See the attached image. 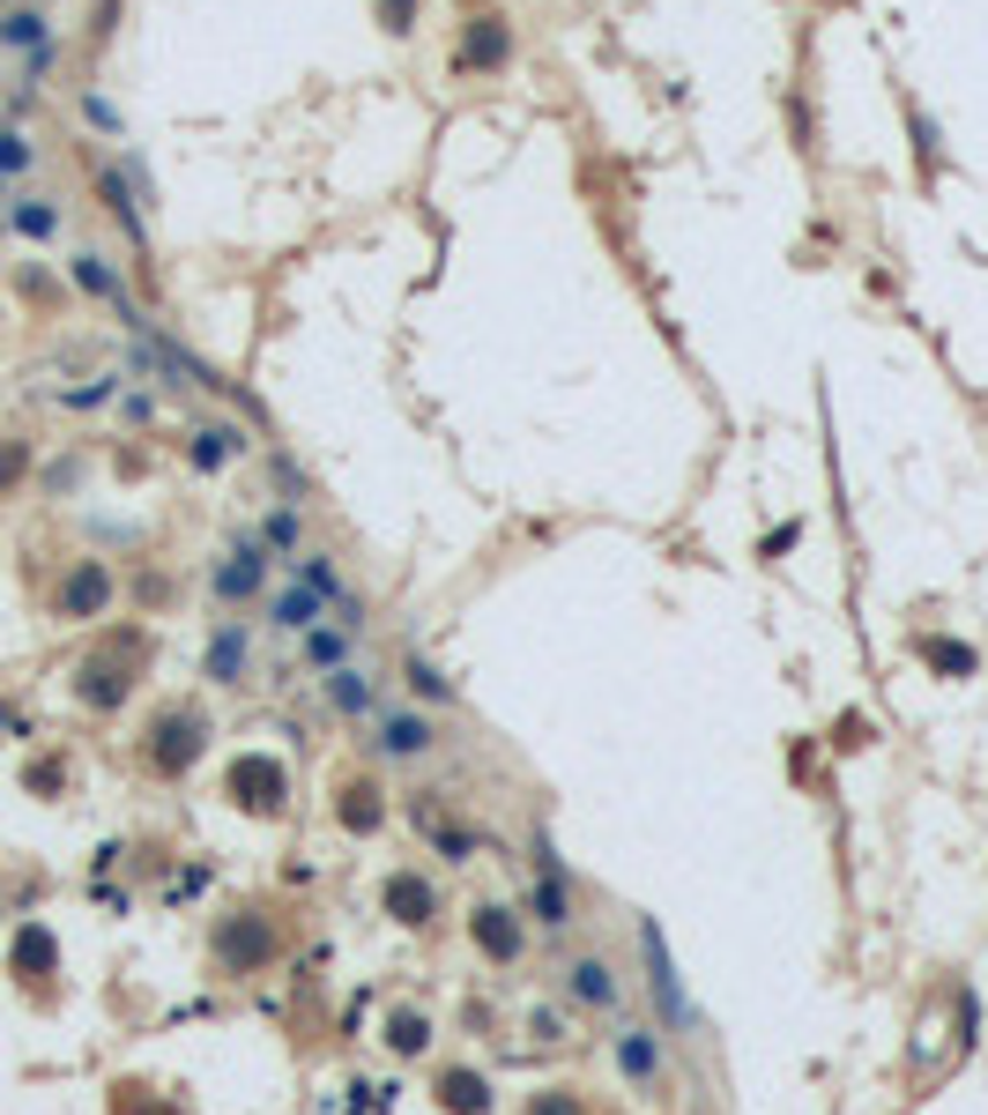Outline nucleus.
Instances as JSON below:
<instances>
[{
	"mask_svg": "<svg viewBox=\"0 0 988 1115\" xmlns=\"http://www.w3.org/2000/svg\"><path fill=\"white\" fill-rule=\"evenodd\" d=\"M506 60H513V23H498V16H476L454 45V74H491Z\"/></svg>",
	"mask_w": 988,
	"mask_h": 1115,
	"instance_id": "f257e3e1",
	"label": "nucleus"
},
{
	"mask_svg": "<svg viewBox=\"0 0 988 1115\" xmlns=\"http://www.w3.org/2000/svg\"><path fill=\"white\" fill-rule=\"evenodd\" d=\"M201 759V721L194 714H164L149 729V767L156 773H186Z\"/></svg>",
	"mask_w": 988,
	"mask_h": 1115,
	"instance_id": "f03ea898",
	"label": "nucleus"
},
{
	"mask_svg": "<svg viewBox=\"0 0 988 1115\" xmlns=\"http://www.w3.org/2000/svg\"><path fill=\"white\" fill-rule=\"evenodd\" d=\"M231 795H238L246 811H283L291 781H283V767H275V759H261V751H253V759H238V767H231Z\"/></svg>",
	"mask_w": 988,
	"mask_h": 1115,
	"instance_id": "7ed1b4c3",
	"label": "nucleus"
},
{
	"mask_svg": "<svg viewBox=\"0 0 988 1115\" xmlns=\"http://www.w3.org/2000/svg\"><path fill=\"white\" fill-rule=\"evenodd\" d=\"M261 580H268V550H261V544H238L216 572H208L216 602H246V595H261Z\"/></svg>",
	"mask_w": 988,
	"mask_h": 1115,
	"instance_id": "20e7f679",
	"label": "nucleus"
},
{
	"mask_svg": "<svg viewBox=\"0 0 988 1115\" xmlns=\"http://www.w3.org/2000/svg\"><path fill=\"white\" fill-rule=\"evenodd\" d=\"M566 996H572V1004H588V1012H618V974H610V960L580 952V960L566 966Z\"/></svg>",
	"mask_w": 988,
	"mask_h": 1115,
	"instance_id": "39448f33",
	"label": "nucleus"
},
{
	"mask_svg": "<svg viewBox=\"0 0 988 1115\" xmlns=\"http://www.w3.org/2000/svg\"><path fill=\"white\" fill-rule=\"evenodd\" d=\"M431 743H439V729L424 714H409V707H387V714H379V751H387V759H424Z\"/></svg>",
	"mask_w": 988,
	"mask_h": 1115,
	"instance_id": "423d86ee",
	"label": "nucleus"
},
{
	"mask_svg": "<svg viewBox=\"0 0 988 1115\" xmlns=\"http://www.w3.org/2000/svg\"><path fill=\"white\" fill-rule=\"evenodd\" d=\"M104 602H112V572L90 558V566L68 572V588H60V618H98Z\"/></svg>",
	"mask_w": 988,
	"mask_h": 1115,
	"instance_id": "0eeeda50",
	"label": "nucleus"
},
{
	"mask_svg": "<svg viewBox=\"0 0 988 1115\" xmlns=\"http://www.w3.org/2000/svg\"><path fill=\"white\" fill-rule=\"evenodd\" d=\"M618 1071L632 1078V1086H662V1041L646 1034V1026H624L618 1034Z\"/></svg>",
	"mask_w": 988,
	"mask_h": 1115,
	"instance_id": "6e6552de",
	"label": "nucleus"
},
{
	"mask_svg": "<svg viewBox=\"0 0 988 1115\" xmlns=\"http://www.w3.org/2000/svg\"><path fill=\"white\" fill-rule=\"evenodd\" d=\"M238 454H246V432H238V424H201L194 446H186V462H194L201 476H208V469H231Z\"/></svg>",
	"mask_w": 988,
	"mask_h": 1115,
	"instance_id": "1a4fd4ad",
	"label": "nucleus"
},
{
	"mask_svg": "<svg viewBox=\"0 0 988 1115\" xmlns=\"http://www.w3.org/2000/svg\"><path fill=\"white\" fill-rule=\"evenodd\" d=\"M476 944H483V960H498V966H513L520 960V922L506 915V908H476Z\"/></svg>",
	"mask_w": 988,
	"mask_h": 1115,
	"instance_id": "9d476101",
	"label": "nucleus"
},
{
	"mask_svg": "<svg viewBox=\"0 0 988 1115\" xmlns=\"http://www.w3.org/2000/svg\"><path fill=\"white\" fill-rule=\"evenodd\" d=\"M320 610H327V602H320L313 588H305V580H291V588H275V602H268V618L283 625V632H297V640H305V632L320 625Z\"/></svg>",
	"mask_w": 988,
	"mask_h": 1115,
	"instance_id": "9b49d317",
	"label": "nucleus"
},
{
	"mask_svg": "<svg viewBox=\"0 0 988 1115\" xmlns=\"http://www.w3.org/2000/svg\"><path fill=\"white\" fill-rule=\"evenodd\" d=\"M74 283H82L90 297H104L120 321H134V305H126V291H120V275H112V261H104V253H74Z\"/></svg>",
	"mask_w": 988,
	"mask_h": 1115,
	"instance_id": "f8f14e48",
	"label": "nucleus"
},
{
	"mask_svg": "<svg viewBox=\"0 0 988 1115\" xmlns=\"http://www.w3.org/2000/svg\"><path fill=\"white\" fill-rule=\"evenodd\" d=\"M246 625H216V640H208V677L216 685H246Z\"/></svg>",
	"mask_w": 988,
	"mask_h": 1115,
	"instance_id": "ddd939ff",
	"label": "nucleus"
},
{
	"mask_svg": "<svg viewBox=\"0 0 988 1115\" xmlns=\"http://www.w3.org/2000/svg\"><path fill=\"white\" fill-rule=\"evenodd\" d=\"M439 1101H446V1115H491V1086H483L476 1071H446Z\"/></svg>",
	"mask_w": 988,
	"mask_h": 1115,
	"instance_id": "4468645a",
	"label": "nucleus"
},
{
	"mask_svg": "<svg viewBox=\"0 0 988 1115\" xmlns=\"http://www.w3.org/2000/svg\"><path fill=\"white\" fill-rule=\"evenodd\" d=\"M0 45H8V52H30V60H38V52H52V45H45V16H38V8L0 16Z\"/></svg>",
	"mask_w": 988,
	"mask_h": 1115,
	"instance_id": "2eb2a0df",
	"label": "nucleus"
},
{
	"mask_svg": "<svg viewBox=\"0 0 988 1115\" xmlns=\"http://www.w3.org/2000/svg\"><path fill=\"white\" fill-rule=\"evenodd\" d=\"M640 937H646V982H654V996H662V1012L684 1018V996H676V974H669V952H662V937H654V922H646Z\"/></svg>",
	"mask_w": 988,
	"mask_h": 1115,
	"instance_id": "dca6fc26",
	"label": "nucleus"
},
{
	"mask_svg": "<svg viewBox=\"0 0 988 1115\" xmlns=\"http://www.w3.org/2000/svg\"><path fill=\"white\" fill-rule=\"evenodd\" d=\"M387 908H395L401 922H431V885H424L417 870H401V878H387Z\"/></svg>",
	"mask_w": 988,
	"mask_h": 1115,
	"instance_id": "f3484780",
	"label": "nucleus"
},
{
	"mask_svg": "<svg viewBox=\"0 0 988 1115\" xmlns=\"http://www.w3.org/2000/svg\"><path fill=\"white\" fill-rule=\"evenodd\" d=\"M98 194H104V209L120 216V231H126V239H134V246H149L142 209H134V194H126V179H120V172H98Z\"/></svg>",
	"mask_w": 988,
	"mask_h": 1115,
	"instance_id": "a211bd4d",
	"label": "nucleus"
},
{
	"mask_svg": "<svg viewBox=\"0 0 988 1115\" xmlns=\"http://www.w3.org/2000/svg\"><path fill=\"white\" fill-rule=\"evenodd\" d=\"M536 915H543L550 930L572 922V892H566V878H558V863H543V878H536Z\"/></svg>",
	"mask_w": 988,
	"mask_h": 1115,
	"instance_id": "6ab92c4d",
	"label": "nucleus"
},
{
	"mask_svg": "<svg viewBox=\"0 0 988 1115\" xmlns=\"http://www.w3.org/2000/svg\"><path fill=\"white\" fill-rule=\"evenodd\" d=\"M305 662L343 669L349 662V625H313V632H305Z\"/></svg>",
	"mask_w": 988,
	"mask_h": 1115,
	"instance_id": "aec40b11",
	"label": "nucleus"
},
{
	"mask_svg": "<svg viewBox=\"0 0 988 1115\" xmlns=\"http://www.w3.org/2000/svg\"><path fill=\"white\" fill-rule=\"evenodd\" d=\"M327 707H335V714H365V707H371V685L343 662L335 677H327Z\"/></svg>",
	"mask_w": 988,
	"mask_h": 1115,
	"instance_id": "412c9836",
	"label": "nucleus"
},
{
	"mask_svg": "<svg viewBox=\"0 0 988 1115\" xmlns=\"http://www.w3.org/2000/svg\"><path fill=\"white\" fill-rule=\"evenodd\" d=\"M216 952L231 966H253L261 952H268V937H261V922H238V930H223V937H216Z\"/></svg>",
	"mask_w": 988,
	"mask_h": 1115,
	"instance_id": "4be33fe9",
	"label": "nucleus"
},
{
	"mask_svg": "<svg viewBox=\"0 0 988 1115\" xmlns=\"http://www.w3.org/2000/svg\"><path fill=\"white\" fill-rule=\"evenodd\" d=\"M8 223H16L23 239H52V231H60V209H52V201H16V216H8Z\"/></svg>",
	"mask_w": 988,
	"mask_h": 1115,
	"instance_id": "5701e85b",
	"label": "nucleus"
},
{
	"mask_svg": "<svg viewBox=\"0 0 988 1115\" xmlns=\"http://www.w3.org/2000/svg\"><path fill=\"white\" fill-rule=\"evenodd\" d=\"M379 818H387V811H379V795H371L365 781H357V789L343 795V825H349V833H371V825H379Z\"/></svg>",
	"mask_w": 988,
	"mask_h": 1115,
	"instance_id": "b1692460",
	"label": "nucleus"
},
{
	"mask_svg": "<svg viewBox=\"0 0 988 1115\" xmlns=\"http://www.w3.org/2000/svg\"><path fill=\"white\" fill-rule=\"evenodd\" d=\"M387 1041H395V1048H401V1056H417V1048H424V1041H431V1026H424V1018H417V1012H395V1018H387Z\"/></svg>",
	"mask_w": 988,
	"mask_h": 1115,
	"instance_id": "393cba45",
	"label": "nucleus"
},
{
	"mask_svg": "<svg viewBox=\"0 0 988 1115\" xmlns=\"http://www.w3.org/2000/svg\"><path fill=\"white\" fill-rule=\"evenodd\" d=\"M261 536H268V550H297V536H305V520H297V506L268 514V520H261Z\"/></svg>",
	"mask_w": 988,
	"mask_h": 1115,
	"instance_id": "a878e982",
	"label": "nucleus"
},
{
	"mask_svg": "<svg viewBox=\"0 0 988 1115\" xmlns=\"http://www.w3.org/2000/svg\"><path fill=\"white\" fill-rule=\"evenodd\" d=\"M921 662H944L951 677H966V669H974V647H959V640H921Z\"/></svg>",
	"mask_w": 988,
	"mask_h": 1115,
	"instance_id": "bb28decb",
	"label": "nucleus"
},
{
	"mask_svg": "<svg viewBox=\"0 0 988 1115\" xmlns=\"http://www.w3.org/2000/svg\"><path fill=\"white\" fill-rule=\"evenodd\" d=\"M16 966H23V974H45V966H52V937H45V930H23V944H16Z\"/></svg>",
	"mask_w": 988,
	"mask_h": 1115,
	"instance_id": "cd10ccee",
	"label": "nucleus"
},
{
	"mask_svg": "<svg viewBox=\"0 0 988 1115\" xmlns=\"http://www.w3.org/2000/svg\"><path fill=\"white\" fill-rule=\"evenodd\" d=\"M30 164H38V149H30L23 134L8 126V134H0V172H30Z\"/></svg>",
	"mask_w": 988,
	"mask_h": 1115,
	"instance_id": "c85d7f7f",
	"label": "nucleus"
},
{
	"mask_svg": "<svg viewBox=\"0 0 988 1115\" xmlns=\"http://www.w3.org/2000/svg\"><path fill=\"white\" fill-rule=\"evenodd\" d=\"M379 30H417V0H379Z\"/></svg>",
	"mask_w": 988,
	"mask_h": 1115,
	"instance_id": "c756f323",
	"label": "nucleus"
},
{
	"mask_svg": "<svg viewBox=\"0 0 988 1115\" xmlns=\"http://www.w3.org/2000/svg\"><path fill=\"white\" fill-rule=\"evenodd\" d=\"M409 685H417L424 699H454V685H446L439 669H424V662H409Z\"/></svg>",
	"mask_w": 988,
	"mask_h": 1115,
	"instance_id": "7c9ffc66",
	"label": "nucleus"
},
{
	"mask_svg": "<svg viewBox=\"0 0 988 1115\" xmlns=\"http://www.w3.org/2000/svg\"><path fill=\"white\" fill-rule=\"evenodd\" d=\"M82 112H90V120H98L104 134H120V112H112V104H104V98H82Z\"/></svg>",
	"mask_w": 988,
	"mask_h": 1115,
	"instance_id": "2f4dec72",
	"label": "nucleus"
},
{
	"mask_svg": "<svg viewBox=\"0 0 988 1115\" xmlns=\"http://www.w3.org/2000/svg\"><path fill=\"white\" fill-rule=\"evenodd\" d=\"M536 1115H580V1101H566V1093H543V1101H536Z\"/></svg>",
	"mask_w": 988,
	"mask_h": 1115,
	"instance_id": "473e14b6",
	"label": "nucleus"
},
{
	"mask_svg": "<svg viewBox=\"0 0 988 1115\" xmlns=\"http://www.w3.org/2000/svg\"><path fill=\"white\" fill-rule=\"evenodd\" d=\"M0 721H8V714H0Z\"/></svg>",
	"mask_w": 988,
	"mask_h": 1115,
	"instance_id": "72a5a7b5",
	"label": "nucleus"
}]
</instances>
